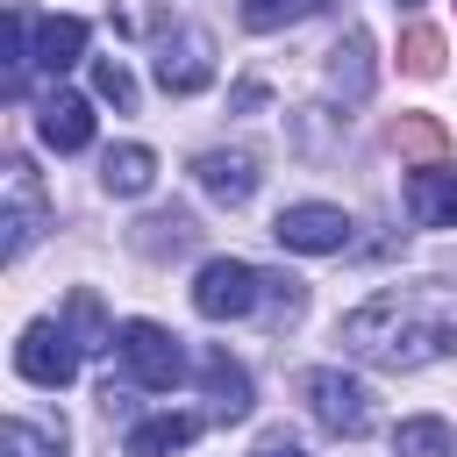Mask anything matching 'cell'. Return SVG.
<instances>
[{
  "label": "cell",
  "instance_id": "cell-1",
  "mask_svg": "<svg viewBox=\"0 0 457 457\" xmlns=\"http://www.w3.org/2000/svg\"><path fill=\"white\" fill-rule=\"evenodd\" d=\"M343 350L386 371H414L428 357L457 350V286L450 278H407L378 286L364 307L343 314Z\"/></svg>",
  "mask_w": 457,
  "mask_h": 457
},
{
  "label": "cell",
  "instance_id": "cell-2",
  "mask_svg": "<svg viewBox=\"0 0 457 457\" xmlns=\"http://www.w3.org/2000/svg\"><path fill=\"white\" fill-rule=\"evenodd\" d=\"M114 357H121L129 378L150 386V393H171V386L186 378V350H179V336L157 328V321H121V328H114Z\"/></svg>",
  "mask_w": 457,
  "mask_h": 457
},
{
  "label": "cell",
  "instance_id": "cell-3",
  "mask_svg": "<svg viewBox=\"0 0 457 457\" xmlns=\"http://www.w3.org/2000/svg\"><path fill=\"white\" fill-rule=\"evenodd\" d=\"M257 300H264V271L243 264V257H207L200 278H193V307L207 321H243Z\"/></svg>",
  "mask_w": 457,
  "mask_h": 457
},
{
  "label": "cell",
  "instance_id": "cell-4",
  "mask_svg": "<svg viewBox=\"0 0 457 457\" xmlns=\"http://www.w3.org/2000/svg\"><path fill=\"white\" fill-rule=\"evenodd\" d=\"M14 371L29 378V386H71L79 378V343L57 328V321H29L21 328V343H14Z\"/></svg>",
  "mask_w": 457,
  "mask_h": 457
},
{
  "label": "cell",
  "instance_id": "cell-5",
  "mask_svg": "<svg viewBox=\"0 0 457 457\" xmlns=\"http://www.w3.org/2000/svg\"><path fill=\"white\" fill-rule=\"evenodd\" d=\"M0 186H7V214H0V257L14 264L36 236H43V179L29 171V157H7V171H0Z\"/></svg>",
  "mask_w": 457,
  "mask_h": 457
},
{
  "label": "cell",
  "instance_id": "cell-6",
  "mask_svg": "<svg viewBox=\"0 0 457 457\" xmlns=\"http://www.w3.org/2000/svg\"><path fill=\"white\" fill-rule=\"evenodd\" d=\"M207 79H214V36L193 29V21H179V29L157 43V86H164V93H200Z\"/></svg>",
  "mask_w": 457,
  "mask_h": 457
},
{
  "label": "cell",
  "instance_id": "cell-7",
  "mask_svg": "<svg viewBox=\"0 0 457 457\" xmlns=\"http://www.w3.org/2000/svg\"><path fill=\"white\" fill-rule=\"evenodd\" d=\"M271 236H278L286 250L328 257V250H343V243H350V214H343V207H328V200H300V207H286V214L271 221Z\"/></svg>",
  "mask_w": 457,
  "mask_h": 457
},
{
  "label": "cell",
  "instance_id": "cell-8",
  "mask_svg": "<svg viewBox=\"0 0 457 457\" xmlns=\"http://www.w3.org/2000/svg\"><path fill=\"white\" fill-rule=\"evenodd\" d=\"M307 407L336 436H364L371 428V393L357 378H343V371H307Z\"/></svg>",
  "mask_w": 457,
  "mask_h": 457
},
{
  "label": "cell",
  "instance_id": "cell-9",
  "mask_svg": "<svg viewBox=\"0 0 457 457\" xmlns=\"http://www.w3.org/2000/svg\"><path fill=\"white\" fill-rule=\"evenodd\" d=\"M193 179H200V193H207V200L243 207V200L257 193V150H207V157L193 164Z\"/></svg>",
  "mask_w": 457,
  "mask_h": 457
},
{
  "label": "cell",
  "instance_id": "cell-10",
  "mask_svg": "<svg viewBox=\"0 0 457 457\" xmlns=\"http://www.w3.org/2000/svg\"><path fill=\"white\" fill-rule=\"evenodd\" d=\"M407 214L421 228H457V171H443V164L407 171Z\"/></svg>",
  "mask_w": 457,
  "mask_h": 457
},
{
  "label": "cell",
  "instance_id": "cell-11",
  "mask_svg": "<svg viewBox=\"0 0 457 457\" xmlns=\"http://www.w3.org/2000/svg\"><path fill=\"white\" fill-rule=\"evenodd\" d=\"M36 136H43L50 150H64V157H71V150H86V143H93V107H86L79 93H50V100H43V114H36Z\"/></svg>",
  "mask_w": 457,
  "mask_h": 457
},
{
  "label": "cell",
  "instance_id": "cell-12",
  "mask_svg": "<svg viewBox=\"0 0 457 457\" xmlns=\"http://www.w3.org/2000/svg\"><path fill=\"white\" fill-rule=\"evenodd\" d=\"M200 393L214 400L221 421H243V414H250V371H243L228 350H207V357H200Z\"/></svg>",
  "mask_w": 457,
  "mask_h": 457
},
{
  "label": "cell",
  "instance_id": "cell-13",
  "mask_svg": "<svg viewBox=\"0 0 457 457\" xmlns=\"http://www.w3.org/2000/svg\"><path fill=\"white\" fill-rule=\"evenodd\" d=\"M328 93L336 100H364L371 93V43H364V29L336 36V50H328Z\"/></svg>",
  "mask_w": 457,
  "mask_h": 457
},
{
  "label": "cell",
  "instance_id": "cell-14",
  "mask_svg": "<svg viewBox=\"0 0 457 457\" xmlns=\"http://www.w3.org/2000/svg\"><path fill=\"white\" fill-rule=\"evenodd\" d=\"M86 57V21L79 14H43L36 21V64L43 71H71Z\"/></svg>",
  "mask_w": 457,
  "mask_h": 457
},
{
  "label": "cell",
  "instance_id": "cell-15",
  "mask_svg": "<svg viewBox=\"0 0 457 457\" xmlns=\"http://www.w3.org/2000/svg\"><path fill=\"white\" fill-rule=\"evenodd\" d=\"M193 436H200V421H193V414H150V421H136V428H129L121 457H171V450H186Z\"/></svg>",
  "mask_w": 457,
  "mask_h": 457
},
{
  "label": "cell",
  "instance_id": "cell-16",
  "mask_svg": "<svg viewBox=\"0 0 457 457\" xmlns=\"http://www.w3.org/2000/svg\"><path fill=\"white\" fill-rule=\"evenodd\" d=\"M150 179H157V157H150L143 143H121V150H107V157H100V186H107V193H121V200L150 193Z\"/></svg>",
  "mask_w": 457,
  "mask_h": 457
},
{
  "label": "cell",
  "instance_id": "cell-17",
  "mask_svg": "<svg viewBox=\"0 0 457 457\" xmlns=\"http://www.w3.org/2000/svg\"><path fill=\"white\" fill-rule=\"evenodd\" d=\"M386 143H393L400 157H421V164H443V150H450V129H443L436 114H400V121L386 129Z\"/></svg>",
  "mask_w": 457,
  "mask_h": 457
},
{
  "label": "cell",
  "instance_id": "cell-18",
  "mask_svg": "<svg viewBox=\"0 0 457 457\" xmlns=\"http://www.w3.org/2000/svg\"><path fill=\"white\" fill-rule=\"evenodd\" d=\"M64 336L79 343V357L114 350V336H107V314H100V293H93V286H79V293L64 300Z\"/></svg>",
  "mask_w": 457,
  "mask_h": 457
},
{
  "label": "cell",
  "instance_id": "cell-19",
  "mask_svg": "<svg viewBox=\"0 0 457 457\" xmlns=\"http://www.w3.org/2000/svg\"><path fill=\"white\" fill-rule=\"evenodd\" d=\"M193 236H200V228H193V214H179V207H164V214H143V221H136V236H129V243H136V250H143V257H164V250H171V257H179V250H186V243H193Z\"/></svg>",
  "mask_w": 457,
  "mask_h": 457
},
{
  "label": "cell",
  "instance_id": "cell-20",
  "mask_svg": "<svg viewBox=\"0 0 457 457\" xmlns=\"http://www.w3.org/2000/svg\"><path fill=\"white\" fill-rule=\"evenodd\" d=\"M7 457H64V421H29V414H7Z\"/></svg>",
  "mask_w": 457,
  "mask_h": 457
},
{
  "label": "cell",
  "instance_id": "cell-21",
  "mask_svg": "<svg viewBox=\"0 0 457 457\" xmlns=\"http://www.w3.org/2000/svg\"><path fill=\"white\" fill-rule=\"evenodd\" d=\"M393 450H400V457H450V450H457V436H450V421L414 414V421H400V428H393Z\"/></svg>",
  "mask_w": 457,
  "mask_h": 457
},
{
  "label": "cell",
  "instance_id": "cell-22",
  "mask_svg": "<svg viewBox=\"0 0 457 457\" xmlns=\"http://www.w3.org/2000/svg\"><path fill=\"white\" fill-rule=\"evenodd\" d=\"M321 0H243V29H257V36H271V29H293V21H307Z\"/></svg>",
  "mask_w": 457,
  "mask_h": 457
},
{
  "label": "cell",
  "instance_id": "cell-23",
  "mask_svg": "<svg viewBox=\"0 0 457 457\" xmlns=\"http://www.w3.org/2000/svg\"><path fill=\"white\" fill-rule=\"evenodd\" d=\"M400 64H407V71H414V79H436V71H443V36H436V29H421V21H414V29H407V36H400Z\"/></svg>",
  "mask_w": 457,
  "mask_h": 457
},
{
  "label": "cell",
  "instance_id": "cell-24",
  "mask_svg": "<svg viewBox=\"0 0 457 457\" xmlns=\"http://www.w3.org/2000/svg\"><path fill=\"white\" fill-rule=\"evenodd\" d=\"M93 93H100V100H114L121 114H136V79L121 71V57H93Z\"/></svg>",
  "mask_w": 457,
  "mask_h": 457
},
{
  "label": "cell",
  "instance_id": "cell-25",
  "mask_svg": "<svg viewBox=\"0 0 457 457\" xmlns=\"http://www.w3.org/2000/svg\"><path fill=\"white\" fill-rule=\"evenodd\" d=\"M264 300H271V314H278V321H293V314L307 307V286H300L293 271H264Z\"/></svg>",
  "mask_w": 457,
  "mask_h": 457
},
{
  "label": "cell",
  "instance_id": "cell-26",
  "mask_svg": "<svg viewBox=\"0 0 457 457\" xmlns=\"http://www.w3.org/2000/svg\"><path fill=\"white\" fill-rule=\"evenodd\" d=\"M236 107H264V79H243L236 86Z\"/></svg>",
  "mask_w": 457,
  "mask_h": 457
},
{
  "label": "cell",
  "instance_id": "cell-27",
  "mask_svg": "<svg viewBox=\"0 0 457 457\" xmlns=\"http://www.w3.org/2000/svg\"><path fill=\"white\" fill-rule=\"evenodd\" d=\"M250 457H300V443H286V436H271V443H257Z\"/></svg>",
  "mask_w": 457,
  "mask_h": 457
}]
</instances>
